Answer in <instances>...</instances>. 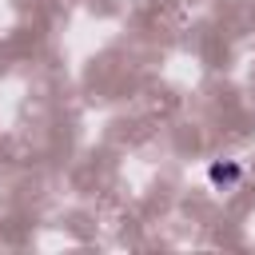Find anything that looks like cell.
Segmentation results:
<instances>
[{
  "label": "cell",
  "instance_id": "1",
  "mask_svg": "<svg viewBox=\"0 0 255 255\" xmlns=\"http://www.w3.org/2000/svg\"><path fill=\"white\" fill-rule=\"evenodd\" d=\"M207 175H211V183H235L239 179V163H215Z\"/></svg>",
  "mask_w": 255,
  "mask_h": 255
}]
</instances>
